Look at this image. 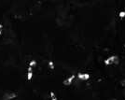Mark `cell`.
<instances>
[{
    "instance_id": "277c9868",
    "label": "cell",
    "mask_w": 125,
    "mask_h": 100,
    "mask_svg": "<svg viewBox=\"0 0 125 100\" xmlns=\"http://www.w3.org/2000/svg\"><path fill=\"white\" fill-rule=\"evenodd\" d=\"M37 59H31V60L29 61V63H28V67H32V68L37 67Z\"/></svg>"
},
{
    "instance_id": "6da1fadb",
    "label": "cell",
    "mask_w": 125,
    "mask_h": 100,
    "mask_svg": "<svg viewBox=\"0 0 125 100\" xmlns=\"http://www.w3.org/2000/svg\"><path fill=\"white\" fill-rule=\"evenodd\" d=\"M119 4L113 1H91L78 7L66 22L70 55L78 72H88L91 79L76 78L70 86L62 80L74 74L73 68L57 51L47 53L55 63L48 67V59L35 54L37 72L48 89L35 83L33 100H125V37L123 20L118 17Z\"/></svg>"
},
{
    "instance_id": "52a82bcc",
    "label": "cell",
    "mask_w": 125,
    "mask_h": 100,
    "mask_svg": "<svg viewBox=\"0 0 125 100\" xmlns=\"http://www.w3.org/2000/svg\"><path fill=\"white\" fill-rule=\"evenodd\" d=\"M33 76H34L33 71H26V79L27 80H32Z\"/></svg>"
},
{
    "instance_id": "8992f818",
    "label": "cell",
    "mask_w": 125,
    "mask_h": 100,
    "mask_svg": "<svg viewBox=\"0 0 125 100\" xmlns=\"http://www.w3.org/2000/svg\"><path fill=\"white\" fill-rule=\"evenodd\" d=\"M48 67L50 69H52V70H53V69L55 68V63H54V61L53 60H52V59H50V60H48Z\"/></svg>"
},
{
    "instance_id": "7a4b0ae2",
    "label": "cell",
    "mask_w": 125,
    "mask_h": 100,
    "mask_svg": "<svg viewBox=\"0 0 125 100\" xmlns=\"http://www.w3.org/2000/svg\"><path fill=\"white\" fill-rule=\"evenodd\" d=\"M77 78V74H71L70 76H68L67 78L62 80V84L64 86H70L74 82V80Z\"/></svg>"
},
{
    "instance_id": "3957f363",
    "label": "cell",
    "mask_w": 125,
    "mask_h": 100,
    "mask_svg": "<svg viewBox=\"0 0 125 100\" xmlns=\"http://www.w3.org/2000/svg\"><path fill=\"white\" fill-rule=\"evenodd\" d=\"M77 79L81 81H87L91 79V74L88 72H78L77 73Z\"/></svg>"
},
{
    "instance_id": "5b68a950",
    "label": "cell",
    "mask_w": 125,
    "mask_h": 100,
    "mask_svg": "<svg viewBox=\"0 0 125 100\" xmlns=\"http://www.w3.org/2000/svg\"><path fill=\"white\" fill-rule=\"evenodd\" d=\"M118 17H119L120 19H121V20L125 19V4H124V8L118 12Z\"/></svg>"
}]
</instances>
